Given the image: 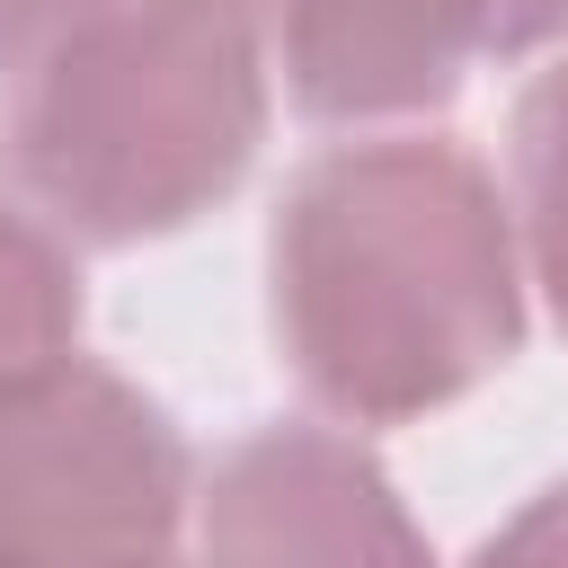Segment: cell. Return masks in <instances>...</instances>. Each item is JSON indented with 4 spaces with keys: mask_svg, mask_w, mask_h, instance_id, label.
<instances>
[{
    "mask_svg": "<svg viewBox=\"0 0 568 568\" xmlns=\"http://www.w3.org/2000/svg\"><path fill=\"white\" fill-rule=\"evenodd\" d=\"M204 568H435L390 470L311 417L248 426L195 488Z\"/></svg>",
    "mask_w": 568,
    "mask_h": 568,
    "instance_id": "4",
    "label": "cell"
},
{
    "mask_svg": "<svg viewBox=\"0 0 568 568\" xmlns=\"http://www.w3.org/2000/svg\"><path fill=\"white\" fill-rule=\"evenodd\" d=\"M266 142V36L248 0H98L0 115L18 195L89 248L213 213Z\"/></svg>",
    "mask_w": 568,
    "mask_h": 568,
    "instance_id": "2",
    "label": "cell"
},
{
    "mask_svg": "<svg viewBox=\"0 0 568 568\" xmlns=\"http://www.w3.org/2000/svg\"><path fill=\"white\" fill-rule=\"evenodd\" d=\"M506 160H515V257L541 284L550 320L568 328V53L515 98L506 124Z\"/></svg>",
    "mask_w": 568,
    "mask_h": 568,
    "instance_id": "6",
    "label": "cell"
},
{
    "mask_svg": "<svg viewBox=\"0 0 568 568\" xmlns=\"http://www.w3.org/2000/svg\"><path fill=\"white\" fill-rule=\"evenodd\" d=\"M160 568H204V559H160Z\"/></svg>",
    "mask_w": 568,
    "mask_h": 568,
    "instance_id": "11",
    "label": "cell"
},
{
    "mask_svg": "<svg viewBox=\"0 0 568 568\" xmlns=\"http://www.w3.org/2000/svg\"><path fill=\"white\" fill-rule=\"evenodd\" d=\"M470 568H568V479L541 488V497H524V506L470 550Z\"/></svg>",
    "mask_w": 568,
    "mask_h": 568,
    "instance_id": "8",
    "label": "cell"
},
{
    "mask_svg": "<svg viewBox=\"0 0 568 568\" xmlns=\"http://www.w3.org/2000/svg\"><path fill=\"white\" fill-rule=\"evenodd\" d=\"M195 453L160 399L62 346L0 382V568H160Z\"/></svg>",
    "mask_w": 568,
    "mask_h": 568,
    "instance_id": "3",
    "label": "cell"
},
{
    "mask_svg": "<svg viewBox=\"0 0 568 568\" xmlns=\"http://www.w3.org/2000/svg\"><path fill=\"white\" fill-rule=\"evenodd\" d=\"M284 98L320 124L426 115L488 44V0H248Z\"/></svg>",
    "mask_w": 568,
    "mask_h": 568,
    "instance_id": "5",
    "label": "cell"
},
{
    "mask_svg": "<svg viewBox=\"0 0 568 568\" xmlns=\"http://www.w3.org/2000/svg\"><path fill=\"white\" fill-rule=\"evenodd\" d=\"M568 36V0H488V44L479 53H541Z\"/></svg>",
    "mask_w": 568,
    "mask_h": 568,
    "instance_id": "10",
    "label": "cell"
},
{
    "mask_svg": "<svg viewBox=\"0 0 568 568\" xmlns=\"http://www.w3.org/2000/svg\"><path fill=\"white\" fill-rule=\"evenodd\" d=\"M284 373L346 426L479 390L524 337V257L497 178L444 133L320 151L266 231Z\"/></svg>",
    "mask_w": 568,
    "mask_h": 568,
    "instance_id": "1",
    "label": "cell"
},
{
    "mask_svg": "<svg viewBox=\"0 0 568 568\" xmlns=\"http://www.w3.org/2000/svg\"><path fill=\"white\" fill-rule=\"evenodd\" d=\"M98 0H0V71H27L53 36H71Z\"/></svg>",
    "mask_w": 568,
    "mask_h": 568,
    "instance_id": "9",
    "label": "cell"
},
{
    "mask_svg": "<svg viewBox=\"0 0 568 568\" xmlns=\"http://www.w3.org/2000/svg\"><path fill=\"white\" fill-rule=\"evenodd\" d=\"M80 337V266L71 240L0 186V382H18L27 364L62 355Z\"/></svg>",
    "mask_w": 568,
    "mask_h": 568,
    "instance_id": "7",
    "label": "cell"
}]
</instances>
